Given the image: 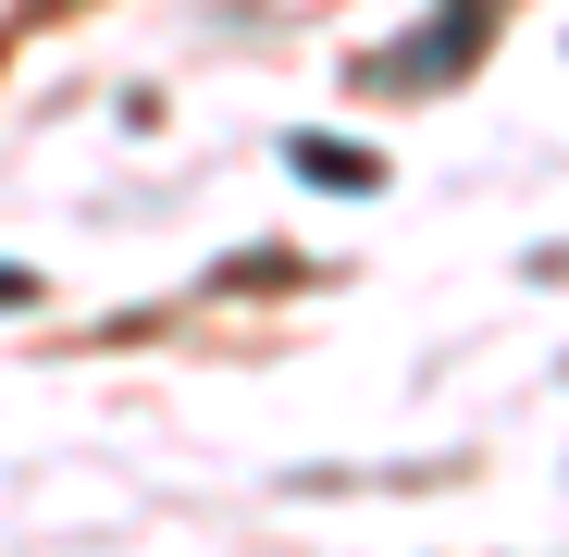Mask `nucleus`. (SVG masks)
Masks as SVG:
<instances>
[{
  "mask_svg": "<svg viewBox=\"0 0 569 557\" xmlns=\"http://www.w3.org/2000/svg\"><path fill=\"white\" fill-rule=\"evenodd\" d=\"M26 298H38V272H0V310H26Z\"/></svg>",
  "mask_w": 569,
  "mask_h": 557,
  "instance_id": "f03ea898",
  "label": "nucleus"
},
{
  "mask_svg": "<svg viewBox=\"0 0 569 557\" xmlns=\"http://www.w3.org/2000/svg\"><path fill=\"white\" fill-rule=\"evenodd\" d=\"M298 173H310V186H385L371 149H335V137H298Z\"/></svg>",
  "mask_w": 569,
  "mask_h": 557,
  "instance_id": "f257e3e1",
  "label": "nucleus"
}]
</instances>
